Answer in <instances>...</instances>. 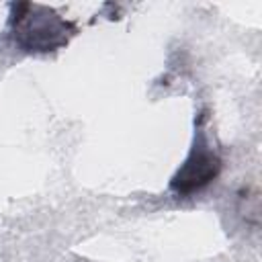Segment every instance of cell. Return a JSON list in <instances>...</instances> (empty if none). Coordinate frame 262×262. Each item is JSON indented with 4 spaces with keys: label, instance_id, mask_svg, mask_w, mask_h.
<instances>
[{
    "label": "cell",
    "instance_id": "7a4b0ae2",
    "mask_svg": "<svg viewBox=\"0 0 262 262\" xmlns=\"http://www.w3.org/2000/svg\"><path fill=\"white\" fill-rule=\"evenodd\" d=\"M221 170V160L215 151H211L203 141L194 145L182 168L174 174L170 186L178 194H190L203 186H207L211 180L217 178Z\"/></svg>",
    "mask_w": 262,
    "mask_h": 262
},
{
    "label": "cell",
    "instance_id": "6da1fadb",
    "mask_svg": "<svg viewBox=\"0 0 262 262\" xmlns=\"http://www.w3.org/2000/svg\"><path fill=\"white\" fill-rule=\"evenodd\" d=\"M29 10L31 12H20L14 16V37L23 47L29 51H51L53 47L68 41L66 31L70 25L55 12L31 4Z\"/></svg>",
    "mask_w": 262,
    "mask_h": 262
}]
</instances>
